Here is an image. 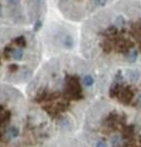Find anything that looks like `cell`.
<instances>
[{
  "mask_svg": "<svg viewBox=\"0 0 141 147\" xmlns=\"http://www.w3.org/2000/svg\"><path fill=\"white\" fill-rule=\"evenodd\" d=\"M19 128L17 126H11L7 129V132H6V136H7V139L8 140H12L14 138H16L17 136L19 135Z\"/></svg>",
  "mask_w": 141,
  "mask_h": 147,
  "instance_id": "cell-1",
  "label": "cell"
},
{
  "mask_svg": "<svg viewBox=\"0 0 141 147\" xmlns=\"http://www.w3.org/2000/svg\"><path fill=\"white\" fill-rule=\"evenodd\" d=\"M23 50L21 48H16L12 50V58L15 61H21L23 59Z\"/></svg>",
  "mask_w": 141,
  "mask_h": 147,
  "instance_id": "cell-2",
  "label": "cell"
},
{
  "mask_svg": "<svg viewBox=\"0 0 141 147\" xmlns=\"http://www.w3.org/2000/svg\"><path fill=\"white\" fill-rule=\"evenodd\" d=\"M120 94V99L122 101H124V102H128V101H130V99L132 98V94L129 92L128 90H124L121 92Z\"/></svg>",
  "mask_w": 141,
  "mask_h": 147,
  "instance_id": "cell-3",
  "label": "cell"
},
{
  "mask_svg": "<svg viewBox=\"0 0 141 147\" xmlns=\"http://www.w3.org/2000/svg\"><path fill=\"white\" fill-rule=\"evenodd\" d=\"M63 46H64L65 48H67V49L73 48V47H74V40H73V38H72L71 36L67 35L64 38V40H63Z\"/></svg>",
  "mask_w": 141,
  "mask_h": 147,
  "instance_id": "cell-4",
  "label": "cell"
},
{
  "mask_svg": "<svg viewBox=\"0 0 141 147\" xmlns=\"http://www.w3.org/2000/svg\"><path fill=\"white\" fill-rule=\"evenodd\" d=\"M82 82H84V85L86 86H92V85H94V80L90 75H86V76H84V77Z\"/></svg>",
  "mask_w": 141,
  "mask_h": 147,
  "instance_id": "cell-5",
  "label": "cell"
},
{
  "mask_svg": "<svg viewBox=\"0 0 141 147\" xmlns=\"http://www.w3.org/2000/svg\"><path fill=\"white\" fill-rule=\"evenodd\" d=\"M127 76L129 77L130 80H132V81H136V80L139 78V73H138L137 71L129 70V71H127Z\"/></svg>",
  "mask_w": 141,
  "mask_h": 147,
  "instance_id": "cell-6",
  "label": "cell"
},
{
  "mask_svg": "<svg viewBox=\"0 0 141 147\" xmlns=\"http://www.w3.org/2000/svg\"><path fill=\"white\" fill-rule=\"evenodd\" d=\"M137 56H138V54H137V51H132L131 53H129L128 54V59H129V61H131V62H134L136 59H137Z\"/></svg>",
  "mask_w": 141,
  "mask_h": 147,
  "instance_id": "cell-7",
  "label": "cell"
},
{
  "mask_svg": "<svg viewBox=\"0 0 141 147\" xmlns=\"http://www.w3.org/2000/svg\"><path fill=\"white\" fill-rule=\"evenodd\" d=\"M107 0H94V3L96 6H105Z\"/></svg>",
  "mask_w": 141,
  "mask_h": 147,
  "instance_id": "cell-8",
  "label": "cell"
},
{
  "mask_svg": "<svg viewBox=\"0 0 141 147\" xmlns=\"http://www.w3.org/2000/svg\"><path fill=\"white\" fill-rule=\"evenodd\" d=\"M42 27V21L41 20H38L36 22V24H35V26H34V31H38L40 28Z\"/></svg>",
  "mask_w": 141,
  "mask_h": 147,
  "instance_id": "cell-9",
  "label": "cell"
},
{
  "mask_svg": "<svg viewBox=\"0 0 141 147\" xmlns=\"http://www.w3.org/2000/svg\"><path fill=\"white\" fill-rule=\"evenodd\" d=\"M21 0H7V2L10 4V5H13V6H16L20 3Z\"/></svg>",
  "mask_w": 141,
  "mask_h": 147,
  "instance_id": "cell-10",
  "label": "cell"
},
{
  "mask_svg": "<svg viewBox=\"0 0 141 147\" xmlns=\"http://www.w3.org/2000/svg\"><path fill=\"white\" fill-rule=\"evenodd\" d=\"M95 147H107V144L105 143V142H103V141H99V142H97L96 143V146Z\"/></svg>",
  "mask_w": 141,
  "mask_h": 147,
  "instance_id": "cell-11",
  "label": "cell"
},
{
  "mask_svg": "<svg viewBox=\"0 0 141 147\" xmlns=\"http://www.w3.org/2000/svg\"><path fill=\"white\" fill-rule=\"evenodd\" d=\"M138 101H139V102L141 103V94L139 96V98H138Z\"/></svg>",
  "mask_w": 141,
  "mask_h": 147,
  "instance_id": "cell-12",
  "label": "cell"
},
{
  "mask_svg": "<svg viewBox=\"0 0 141 147\" xmlns=\"http://www.w3.org/2000/svg\"><path fill=\"white\" fill-rule=\"evenodd\" d=\"M0 16H1V9H0Z\"/></svg>",
  "mask_w": 141,
  "mask_h": 147,
  "instance_id": "cell-13",
  "label": "cell"
}]
</instances>
